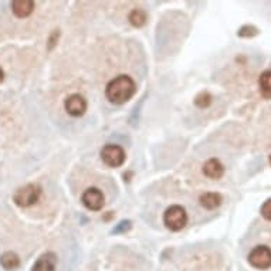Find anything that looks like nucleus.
Masks as SVG:
<instances>
[{
    "mask_svg": "<svg viewBox=\"0 0 271 271\" xmlns=\"http://www.w3.org/2000/svg\"><path fill=\"white\" fill-rule=\"evenodd\" d=\"M137 91L135 81L129 76H118L114 80L108 82L107 88H105V95L107 98L114 104H125L129 101Z\"/></svg>",
    "mask_w": 271,
    "mask_h": 271,
    "instance_id": "nucleus-1",
    "label": "nucleus"
},
{
    "mask_svg": "<svg viewBox=\"0 0 271 271\" xmlns=\"http://www.w3.org/2000/svg\"><path fill=\"white\" fill-rule=\"evenodd\" d=\"M40 195H41V188L37 183H27L14 192L13 202L19 208H29V206H33L34 203L38 202Z\"/></svg>",
    "mask_w": 271,
    "mask_h": 271,
    "instance_id": "nucleus-2",
    "label": "nucleus"
},
{
    "mask_svg": "<svg viewBox=\"0 0 271 271\" xmlns=\"http://www.w3.org/2000/svg\"><path fill=\"white\" fill-rule=\"evenodd\" d=\"M165 226L168 227L172 232H179L188 223V213L186 210L179 206V205H173L170 208L166 209L164 215Z\"/></svg>",
    "mask_w": 271,
    "mask_h": 271,
    "instance_id": "nucleus-3",
    "label": "nucleus"
},
{
    "mask_svg": "<svg viewBox=\"0 0 271 271\" xmlns=\"http://www.w3.org/2000/svg\"><path fill=\"white\" fill-rule=\"evenodd\" d=\"M249 263L257 270H267L271 267V249L267 246H257L249 254Z\"/></svg>",
    "mask_w": 271,
    "mask_h": 271,
    "instance_id": "nucleus-4",
    "label": "nucleus"
},
{
    "mask_svg": "<svg viewBox=\"0 0 271 271\" xmlns=\"http://www.w3.org/2000/svg\"><path fill=\"white\" fill-rule=\"evenodd\" d=\"M102 162L111 168H118L125 162V151L120 145L108 144L101 149Z\"/></svg>",
    "mask_w": 271,
    "mask_h": 271,
    "instance_id": "nucleus-5",
    "label": "nucleus"
},
{
    "mask_svg": "<svg viewBox=\"0 0 271 271\" xmlns=\"http://www.w3.org/2000/svg\"><path fill=\"white\" fill-rule=\"evenodd\" d=\"M104 200L105 199H104L102 192L97 188H89L81 196L82 205L89 210H94V212H98L104 208Z\"/></svg>",
    "mask_w": 271,
    "mask_h": 271,
    "instance_id": "nucleus-6",
    "label": "nucleus"
},
{
    "mask_svg": "<svg viewBox=\"0 0 271 271\" xmlns=\"http://www.w3.org/2000/svg\"><path fill=\"white\" fill-rule=\"evenodd\" d=\"M64 107L71 117H81L87 111V101L82 95L71 94L64 101Z\"/></svg>",
    "mask_w": 271,
    "mask_h": 271,
    "instance_id": "nucleus-7",
    "label": "nucleus"
},
{
    "mask_svg": "<svg viewBox=\"0 0 271 271\" xmlns=\"http://www.w3.org/2000/svg\"><path fill=\"white\" fill-rule=\"evenodd\" d=\"M203 173L209 179H220L224 175V166L221 165L219 159L212 158L206 161V164L203 165Z\"/></svg>",
    "mask_w": 271,
    "mask_h": 271,
    "instance_id": "nucleus-8",
    "label": "nucleus"
},
{
    "mask_svg": "<svg viewBox=\"0 0 271 271\" xmlns=\"http://www.w3.org/2000/svg\"><path fill=\"white\" fill-rule=\"evenodd\" d=\"M57 256L54 253H44L33 265L32 271H56Z\"/></svg>",
    "mask_w": 271,
    "mask_h": 271,
    "instance_id": "nucleus-9",
    "label": "nucleus"
},
{
    "mask_svg": "<svg viewBox=\"0 0 271 271\" xmlns=\"http://www.w3.org/2000/svg\"><path fill=\"white\" fill-rule=\"evenodd\" d=\"M34 2L33 0H14L12 2V12L14 16H17L20 19H25L27 16H30L34 10Z\"/></svg>",
    "mask_w": 271,
    "mask_h": 271,
    "instance_id": "nucleus-10",
    "label": "nucleus"
},
{
    "mask_svg": "<svg viewBox=\"0 0 271 271\" xmlns=\"http://www.w3.org/2000/svg\"><path fill=\"white\" fill-rule=\"evenodd\" d=\"M199 202L202 205L203 208L208 209V210H213V209L219 208L223 202V197L220 193H216V192H208V193H203L199 197Z\"/></svg>",
    "mask_w": 271,
    "mask_h": 271,
    "instance_id": "nucleus-11",
    "label": "nucleus"
},
{
    "mask_svg": "<svg viewBox=\"0 0 271 271\" xmlns=\"http://www.w3.org/2000/svg\"><path fill=\"white\" fill-rule=\"evenodd\" d=\"M0 264H2V267L7 271L16 270V268L20 265L19 256L13 252L3 253L2 257H0Z\"/></svg>",
    "mask_w": 271,
    "mask_h": 271,
    "instance_id": "nucleus-12",
    "label": "nucleus"
},
{
    "mask_svg": "<svg viewBox=\"0 0 271 271\" xmlns=\"http://www.w3.org/2000/svg\"><path fill=\"white\" fill-rule=\"evenodd\" d=\"M259 85H260V93L261 95L270 100L271 98V70H267L264 71L261 76H260L259 80Z\"/></svg>",
    "mask_w": 271,
    "mask_h": 271,
    "instance_id": "nucleus-13",
    "label": "nucleus"
},
{
    "mask_svg": "<svg viewBox=\"0 0 271 271\" xmlns=\"http://www.w3.org/2000/svg\"><path fill=\"white\" fill-rule=\"evenodd\" d=\"M128 20H129V23H131L133 27H142V26L146 23L148 16H146L145 10H142V9H133L132 12L129 13Z\"/></svg>",
    "mask_w": 271,
    "mask_h": 271,
    "instance_id": "nucleus-14",
    "label": "nucleus"
},
{
    "mask_svg": "<svg viewBox=\"0 0 271 271\" xmlns=\"http://www.w3.org/2000/svg\"><path fill=\"white\" fill-rule=\"evenodd\" d=\"M210 102H212V95L209 94L208 91H202L195 98V104L199 108H208L210 105Z\"/></svg>",
    "mask_w": 271,
    "mask_h": 271,
    "instance_id": "nucleus-15",
    "label": "nucleus"
},
{
    "mask_svg": "<svg viewBox=\"0 0 271 271\" xmlns=\"http://www.w3.org/2000/svg\"><path fill=\"white\" fill-rule=\"evenodd\" d=\"M261 216L264 217L265 220L271 221V197L263 203V206H261Z\"/></svg>",
    "mask_w": 271,
    "mask_h": 271,
    "instance_id": "nucleus-16",
    "label": "nucleus"
},
{
    "mask_svg": "<svg viewBox=\"0 0 271 271\" xmlns=\"http://www.w3.org/2000/svg\"><path fill=\"white\" fill-rule=\"evenodd\" d=\"M256 34H257V29L253 26H244L239 32L240 37H249V36H256Z\"/></svg>",
    "mask_w": 271,
    "mask_h": 271,
    "instance_id": "nucleus-17",
    "label": "nucleus"
},
{
    "mask_svg": "<svg viewBox=\"0 0 271 271\" xmlns=\"http://www.w3.org/2000/svg\"><path fill=\"white\" fill-rule=\"evenodd\" d=\"M129 229H131V221L122 220L118 226L114 229L112 233H124V232H128Z\"/></svg>",
    "mask_w": 271,
    "mask_h": 271,
    "instance_id": "nucleus-18",
    "label": "nucleus"
},
{
    "mask_svg": "<svg viewBox=\"0 0 271 271\" xmlns=\"http://www.w3.org/2000/svg\"><path fill=\"white\" fill-rule=\"evenodd\" d=\"M56 37H58V32H57V30L51 34L50 41H49V43H50V44H49V49H50V50L54 47V46H56Z\"/></svg>",
    "mask_w": 271,
    "mask_h": 271,
    "instance_id": "nucleus-19",
    "label": "nucleus"
},
{
    "mask_svg": "<svg viewBox=\"0 0 271 271\" xmlns=\"http://www.w3.org/2000/svg\"><path fill=\"white\" fill-rule=\"evenodd\" d=\"M3 78H5V73H3V70L0 69V82L3 81Z\"/></svg>",
    "mask_w": 271,
    "mask_h": 271,
    "instance_id": "nucleus-20",
    "label": "nucleus"
},
{
    "mask_svg": "<svg viewBox=\"0 0 271 271\" xmlns=\"http://www.w3.org/2000/svg\"><path fill=\"white\" fill-rule=\"evenodd\" d=\"M270 164H271V156H270Z\"/></svg>",
    "mask_w": 271,
    "mask_h": 271,
    "instance_id": "nucleus-21",
    "label": "nucleus"
}]
</instances>
